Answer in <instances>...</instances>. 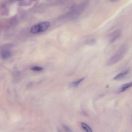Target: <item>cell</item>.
<instances>
[{
  "mask_svg": "<svg viewBox=\"0 0 132 132\" xmlns=\"http://www.w3.org/2000/svg\"><path fill=\"white\" fill-rule=\"evenodd\" d=\"M126 50L127 47L125 45L121 46L109 60L107 63V65H112L119 61L123 57Z\"/></svg>",
  "mask_w": 132,
  "mask_h": 132,
  "instance_id": "6da1fadb",
  "label": "cell"
},
{
  "mask_svg": "<svg viewBox=\"0 0 132 132\" xmlns=\"http://www.w3.org/2000/svg\"><path fill=\"white\" fill-rule=\"evenodd\" d=\"M50 26L49 22L47 21L43 22L32 26L30 31L33 34L42 32L47 30Z\"/></svg>",
  "mask_w": 132,
  "mask_h": 132,
  "instance_id": "7a4b0ae2",
  "label": "cell"
},
{
  "mask_svg": "<svg viewBox=\"0 0 132 132\" xmlns=\"http://www.w3.org/2000/svg\"><path fill=\"white\" fill-rule=\"evenodd\" d=\"M121 31L119 30H115L110 35V42L112 43L118 39L121 35Z\"/></svg>",
  "mask_w": 132,
  "mask_h": 132,
  "instance_id": "3957f363",
  "label": "cell"
},
{
  "mask_svg": "<svg viewBox=\"0 0 132 132\" xmlns=\"http://www.w3.org/2000/svg\"><path fill=\"white\" fill-rule=\"evenodd\" d=\"M132 86V81L125 84L121 86L117 91V93H119L123 92Z\"/></svg>",
  "mask_w": 132,
  "mask_h": 132,
  "instance_id": "277c9868",
  "label": "cell"
},
{
  "mask_svg": "<svg viewBox=\"0 0 132 132\" xmlns=\"http://www.w3.org/2000/svg\"><path fill=\"white\" fill-rule=\"evenodd\" d=\"M129 70H127L124 72L120 73L116 76L114 78L115 80H119L125 77L129 73Z\"/></svg>",
  "mask_w": 132,
  "mask_h": 132,
  "instance_id": "5b68a950",
  "label": "cell"
},
{
  "mask_svg": "<svg viewBox=\"0 0 132 132\" xmlns=\"http://www.w3.org/2000/svg\"><path fill=\"white\" fill-rule=\"evenodd\" d=\"M11 55V52L9 50L4 51L1 53V57L4 59H6L10 57Z\"/></svg>",
  "mask_w": 132,
  "mask_h": 132,
  "instance_id": "8992f818",
  "label": "cell"
},
{
  "mask_svg": "<svg viewBox=\"0 0 132 132\" xmlns=\"http://www.w3.org/2000/svg\"><path fill=\"white\" fill-rule=\"evenodd\" d=\"M81 125L83 129L86 131L88 132L92 131L91 128L86 123L82 122L81 123Z\"/></svg>",
  "mask_w": 132,
  "mask_h": 132,
  "instance_id": "52a82bcc",
  "label": "cell"
},
{
  "mask_svg": "<svg viewBox=\"0 0 132 132\" xmlns=\"http://www.w3.org/2000/svg\"><path fill=\"white\" fill-rule=\"evenodd\" d=\"M84 79V78H82L77 81H75L72 83L73 85L75 87H77L79 84Z\"/></svg>",
  "mask_w": 132,
  "mask_h": 132,
  "instance_id": "ba28073f",
  "label": "cell"
},
{
  "mask_svg": "<svg viewBox=\"0 0 132 132\" xmlns=\"http://www.w3.org/2000/svg\"><path fill=\"white\" fill-rule=\"evenodd\" d=\"M31 69L34 71H40L43 70V68L42 67L39 66H34L32 67Z\"/></svg>",
  "mask_w": 132,
  "mask_h": 132,
  "instance_id": "9c48e42d",
  "label": "cell"
},
{
  "mask_svg": "<svg viewBox=\"0 0 132 132\" xmlns=\"http://www.w3.org/2000/svg\"><path fill=\"white\" fill-rule=\"evenodd\" d=\"M63 126L64 129L67 131L68 132L72 131L71 129L67 126L65 125H63Z\"/></svg>",
  "mask_w": 132,
  "mask_h": 132,
  "instance_id": "30bf717a",
  "label": "cell"
},
{
  "mask_svg": "<svg viewBox=\"0 0 132 132\" xmlns=\"http://www.w3.org/2000/svg\"><path fill=\"white\" fill-rule=\"evenodd\" d=\"M94 40H91L90 41H89L87 42L89 43V44H92V43H94L95 42Z\"/></svg>",
  "mask_w": 132,
  "mask_h": 132,
  "instance_id": "8fae6325",
  "label": "cell"
},
{
  "mask_svg": "<svg viewBox=\"0 0 132 132\" xmlns=\"http://www.w3.org/2000/svg\"><path fill=\"white\" fill-rule=\"evenodd\" d=\"M110 0L113 2H115V1H117L118 0Z\"/></svg>",
  "mask_w": 132,
  "mask_h": 132,
  "instance_id": "7c38bea8",
  "label": "cell"
},
{
  "mask_svg": "<svg viewBox=\"0 0 132 132\" xmlns=\"http://www.w3.org/2000/svg\"><path fill=\"white\" fill-rule=\"evenodd\" d=\"M20 0V1H22V0Z\"/></svg>",
  "mask_w": 132,
  "mask_h": 132,
  "instance_id": "4fadbf2b",
  "label": "cell"
}]
</instances>
